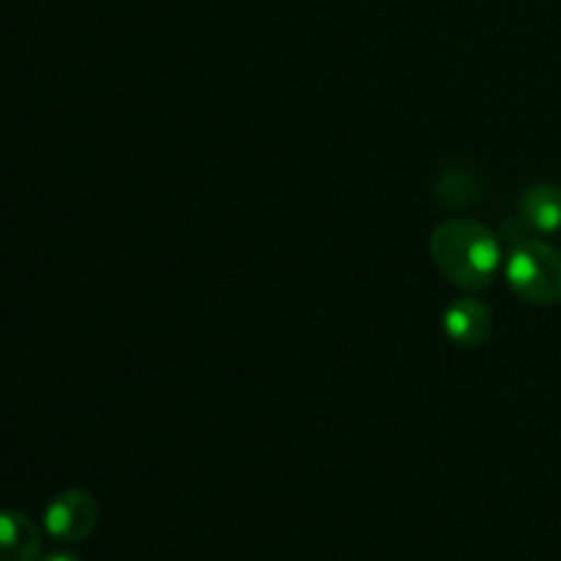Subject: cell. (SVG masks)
<instances>
[{
	"label": "cell",
	"instance_id": "cell-1",
	"mask_svg": "<svg viewBox=\"0 0 561 561\" xmlns=\"http://www.w3.org/2000/svg\"><path fill=\"white\" fill-rule=\"evenodd\" d=\"M431 257L453 285L482 290L496 279L499 266H502V244L477 219L455 217L433 230Z\"/></svg>",
	"mask_w": 561,
	"mask_h": 561
},
{
	"label": "cell",
	"instance_id": "cell-2",
	"mask_svg": "<svg viewBox=\"0 0 561 561\" xmlns=\"http://www.w3.org/2000/svg\"><path fill=\"white\" fill-rule=\"evenodd\" d=\"M504 277L531 305L561 301V252L546 241L518 239L504 261Z\"/></svg>",
	"mask_w": 561,
	"mask_h": 561
},
{
	"label": "cell",
	"instance_id": "cell-3",
	"mask_svg": "<svg viewBox=\"0 0 561 561\" xmlns=\"http://www.w3.org/2000/svg\"><path fill=\"white\" fill-rule=\"evenodd\" d=\"M99 526V504L96 499L80 488H69V491L58 493L53 502L47 504L44 513V529L49 537L60 542H82L93 535Z\"/></svg>",
	"mask_w": 561,
	"mask_h": 561
},
{
	"label": "cell",
	"instance_id": "cell-4",
	"mask_svg": "<svg viewBox=\"0 0 561 561\" xmlns=\"http://www.w3.org/2000/svg\"><path fill=\"white\" fill-rule=\"evenodd\" d=\"M444 332L460 348H482L493 332L491 307L480 299H458L444 312Z\"/></svg>",
	"mask_w": 561,
	"mask_h": 561
},
{
	"label": "cell",
	"instance_id": "cell-5",
	"mask_svg": "<svg viewBox=\"0 0 561 561\" xmlns=\"http://www.w3.org/2000/svg\"><path fill=\"white\" fill-rule=\"evenodd\" d=\"M42 559V529L22 510H0V561Z\"/></svg>",
	"mask_w": 561,
	"mask_h": 561
},
{
	"label": "cell",
	"instance_id": "cell-6",
	"mask_svg": "<svg viewBox=\"0 0 561 561\" xmlns=\"http://www.w3.org/2000/svg\"><path fill=\"white\" fill-rule=\"evenodd\" d=\"M518 219H524L529 228L540 230V233H553L561 228V186L540 184L529 186L518 201Z\"/></svg>",
	"mask_w": 561,
	"mask_h": 561
},
{
	"label": "cell",
	"instance_id": "cell-7",
	"mask_svg": "<svg viewBox=\"0 0 561 561\" xmlns=\"http://www.w3.org/2000/svg\"><path fill=\"white\" fill-rule=\"evenodd\" d=\"M482 184L480 175L474 170L466 168H447L436 175V197L442 206L453 208V211H469L482 201Z\"/></svg>",
	"mask_w": 561,
	"mask_h": 561
},
{
	"label": "cell",
	"instance_id": "cell-8",
	"mask_svg": "<svg viewBox=\"0 0 561 561\" xmlns=\"http://www.w3.org/2000/svg\"><path fill=\"white\" fill-rule=\"evenodd\" d=\"M42 561H82V559L71 551H53V553H47Z\"/></svg>",
	"mask_w": 561,
	"mask_h": 561
}]
</instances>
